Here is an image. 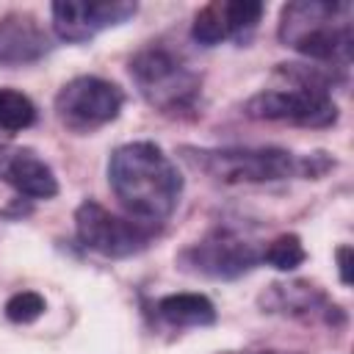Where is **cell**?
I'll list each match as a JSON object with an SVG mask.
<instances>
[{
    "label": "cell",
    "instance_id": "d6986e66",
    "mask_svg": "<svg viewBox=\"0 0 354 354\" xmlns=\"http://www.w3.org/2000/svg\"><path fill=\"white\" fill-rule=\"evenodd\" d=\"M260 354H279V351H260Z\"/></svg>",
    "mask_w": 354,
    "mask_h": 354
},
{
    "label": "cell",
    "instance_id": "2e32d148",
    "mask_svg": "<svg viewBox=\"0 0 354 354\" xmlns=\"http://www.w3.org/2000/svg\"><path fill=\"white\" fill-rule=\"evenodd\" d=\"M304 257H307V252H304L299 235H290V232L274 238V241L260 252V263H268V266H274V268H279V271H293L296 266L304 263Z\"/></svg>",
    "mask_w": 354,
    "mask_h": 354
},
{
    "label": "cell",
    "instance_id": "6da1fadb",
    "mask_svg": "<svg viewBox=\"0 0 354 354\" xmlns=\"http://www.w3.org/2000/svg\"><path fill=\"white\" fill-rule=\"evenodd\" d=\"M108 183L127 216L160 224L183 196V174L174 160L152 141H130L111 152Z\"/></svg>",
    "mask_w": 354,
    "mask_h": 354
},
{
    "label": "cell",
    "instance_id": "5bb4252c",
    "mask_svg": "<svg viewBox=\"0 0 354 354\" xmlns=\"http://www.w3.org/2000/svg\"><path fill=\"white\" fill-rule=\"evenodd\" d=\"M155 313H158V318L163 324H169L174 329L210 326L216 321V307L202 293H171V296H163L155 304Z\"/></svg>",
    "mask_w": 354,
    "mask_h": 354
},
{
    "label": "cell",
    "instance_id": "7a4b0ae2",
    "mask_svg": "<svg viewBox=\"0 0 354 354\" xmlns=\"http://www.w3.org/2000/svg\"><path fill=\"white\" fill-rule=\"evenodd\" d=\"M183 160L221 185L277 183L288 177H321L335 160L324 152L296 155L279 147H183Z\"/></svg>",
    "mask_w": 354,
    "mask_h": 354
},
{
    "label": "cell",
    "instance_id": "7c38bea8",
    "mask_svg": "<svg viewBox=\"0 0 354 354\" xmlns=\"http://www.w3.org/2000/svg\"><path fill=\"white\" fill-rule=\"evenodd\" d=\"M53 50L47 30L28 11L0 17V66H25Z\"/></svg>",
    "mask_w": 354,
    "mask_h": 354
},
{
    "label": "cell",
    "instance_id": "52a82bcc",
    "mask_svg": "<svg viewBox=\"0 0 354 354\" xmlns=\"http://www.w3.org/2000/svg\"><path fill=\"white\" fill-rule=\"evenodd\" d=\"M124 105V91L97 75H80L55 94V116L72 133H94L111 124Z\"/></svg>",
    "mask_w": 354,
    "mask_h": 354
},
{
    "label": "cell",
    "instance_id": "277c9868",
    "mask_svg": "<svg viewBox=\"0 0 354 354\" xmlns=\"http://www.w3.org/2000/svg\"><path fill=\"white\" fill-rule=\"evenodd\" d=\"M288 88H266L254 94L243 111L260 122H282L296 127H332L337 122V105L329 94L340 69L332 66H304V64H279Z\"/></svg>",
    "mask_w": 354,
    "mask_h": 354
},
{
    "label": "cell",
    "instance_id": "4fadbf2b",
    "mask_svg": "<svg viewBox=\"0 0 354 354\" xmlns=\"http://www.w3.org/2000/svg\"><path fill=\"white\" fill-rule=\"evenodd\" d=\"M0 180H6L19 196L28 199H50L58 194V180L53 169L33 149H8Z\"/></svg>",
    "mask_w": 354,
    "mask_h": 354
},
{
    "label": "cell",
    "instance_id": "9c48e42d",
    "mask_svg": "<svg viewBox=\"0 0 354 354\" xmlns=\"http://www.w3.org/2000/svg\"><path fill=\"white\" fill-rule=\"evenodd\" d=\"M136 11L138 6L130 0H64L50 6L53 28L64 41H88L97 33L127 22Z\"/></svg>",
    "mask_w": 354,
    "mask_h": 354
},
{
    "label": "cell",
    "instance_id": "ba28073f",
    "mask_svg": "<svg viewBox=\"0 0 354 354\" xmlns=\"http://www.w3.org/2000/svg\"><path fill=\"white\" fill-rule=\"evenodd\" d=\"M180 268L210 279H238L260 263V249L230 227L210 230L202 241L191 243L177 257Z\"/></svg>",
    "mask_w": 354,
    "mask_h": 354
},
{
    "label": "cell",
    "instance_id": "8fae6325",
    "mask_svg": "<svg viewBox=\"0 0 354 354\" xmlns=\"http://www.w3.org/2000/svg\"><path fill=\"white\" fill-rule=\"evenodd\" d=\"M263 313L290 315V318H324L326 324H343V313L337 304L326 299V293L304 279L293 282H274L260 296Z\"/></svg>",
    "mask_w": 354,
    "mask_h": 354
},
{
    "label": "cell",
    "instance_id": "9a60e30c",
    "mask_svg": "<svg viewBox=\"0 0 354 354\" xmlns=\"http://www.w3.org/2000/svg\"><path fill=\"white\" fill-rule=\"evenodd\" d=\"M36 122V105L28 94L0 86V133H19Z\"/></svg>",
    "mask_w": 354,
    "mask_h": 354
},
{
    "label": "cell",
    "instance_id": "8992f818",
    "mask_svg": "<svg viewBox=\"0 0 354 354\" xmlns=\"http://www.w3.org/2000/svg\"><path fill=\"white\" fill-rule=\"evenodd\" d=\"M75 235L88 252L119 260L144 252L158 238V224H147L133 216H116L100 202L86 199L75 210Z\"/></svg>",
    "mask_w": 354,
    "mask_h": 354
},
{
    "label": "cell",
    "instance_id": "30bf717a",
    "mask_svg": "<svg viewBox=\"0 0 354 354\" xmlns=\"http://www.w3.org/2000/svg\"><path fill=\"white\" fill-rule=\"evenodd\" d=\"M263 11L266 8L257 0H216V3H207L196 11L194 25H191V36L202 47H216L227 39L241 41L257 28Z\"/></svg>",
    "mask_w": 354,
    "mask_h": 354
},
{
    "label": "cell",
    "instance_id": "3957f363",
    "mask_svg": "<svg viewBox=\"0 0 354 354\" xmlns=\"http://www.w3.org/2000/svg\"><path fill=\"white\" fill-rule=\"evenodd\" d=\"M351 19L354 8L346 0H296L282 8L277 36L299 55L346 72L354 47Z\"/></svg>",
    "mask_w": 354,
    "mask_h": 354
},
{
    "label": "cell",
    "instance_id": "e0dca14e",
    "mask_svg": "<svg viewBox=\"0 0 354 354\" xmlns=\"http://www.w3.org/2000/svg\"><path fill=\"white\" fill-rule=\"evenodd\" d=\"M47 310V301L36 290H19L6 301V318L14 324H33Z\"/></svg>",
    "mask_w": 354,
    "mask_h": 354
},
{
    "label": "cell",
    "instance_id": "ac0fdd59",
    "mask_svg": "<svg viewBox=\"0 0 354 354\" xmlns=\"http://www.w3.org/2000/svg\"><path fill=\"white\" fill-rule=\"evenodd\" d=\"M337 268H340V279H343V285H348L351 282V274H348V254H351V246H340L337 252Z\"/></svg>",
    "mask_w": 354,
    "mask_h": 354
},
{
    "label": "cell",
    "instance_id": "5b68a950",
    "mask_svg": "<svg viewBox=\"0 0 354 354\" xmlns=\"http://www.w3.org/2000/svg\"><path fill=\"white\" fill-rule=\"evenodd\" d=\"M127 72L149 108L169 119H191L202 102V75L174 50L149 44L138 50Z\"/></svg>",
    "mask_w": 354,
    "mask_h": 354
}]
</instances>
